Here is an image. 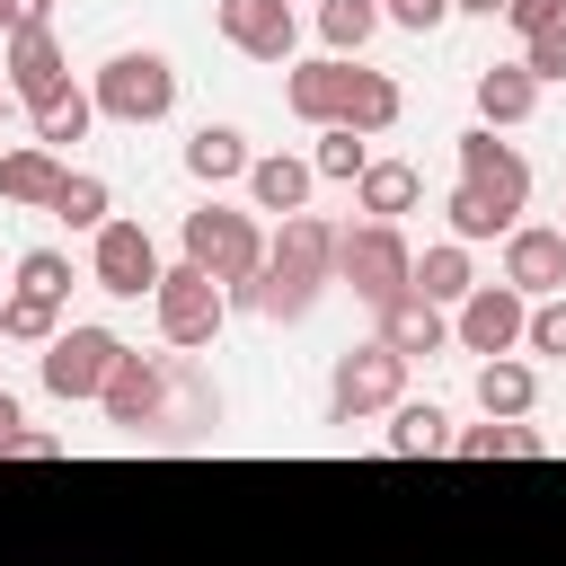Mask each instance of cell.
Returning <instances> with one entry per match:
<instances>
[{
  "label": "cell",
  "instance_id": "19",
  "mask_svg": "<svg viewBox=\"0 0 566 566\" xmlns=\"http://www.w3.org/2000/svg\"><path fill=\"white\" fill-rule=\"evenodd\" d=\"M310 186H318V168L310 159H256L248 168V195H256V212H310Z\"/></svg>",
  "mask_w": 566,
  "mask_h": 566
},
{
  "label": "cell",
  "instance_id": "30",
  "mask_svg": "<svg viewBox=\"0 0 566 566\" xmlns=\"http://www.w3.org/2000/svg\"><path fill=\"white\" fill-rule=\"evenodd\" d=\"M0 336H9V345H53V336H62V310L9 292V301H0Z\"/></svg>",
  "mask_w": 566,
  "mask_h": 566
},
{
  "label": "cell",
  "instance_id": "18",
  "mask_svg": "<svg viewBox=\"0 0 566 566\" xmlns=\"http://www.w3.org/2000/svg\"><path fill=\"white\" fill-rule=\"evenodd\" d=\"M62 177H71V168H62L44 142H27V150H0V195H9V203H44V212H53Z\"/></svg>",
  "mask_w": 566,
  "mask_h": 566
},
{
  "label": "cell",
  "instance_id": "3",
  "mask_svg": "<svg viewBox=\"0 0 566 566\" xmlns=\"http://www.w3.org/2000/svg\"><path fill=\"white\" fill-rule=\"evenodd\" d=\"M186 265H203L221 292H248V283L265 274V239H256V221H248V212L203 203V212H186Z\"/></svg>",
  "mask_w": 566,
  "mask_h": 566
},
{
  "label": "cell",
  "instance_id": "29",
  "mask_svg": "<svg viewBox=\"0 0 566 566\" xmlns=\"http://www.w3.org/2000/svg\"><path fill=\"white\" fill-rule=\"evenodd\" d=\"M18 292L62 310V301H71V256H62V248H27V256H18Z\"/></svg>",
  "mask_w": 566,
  "mask_h": 566
},
{
  "label": "cell",
  "instance_id": "17",
  "mask_svg": "<svg viewBox=\"0 0 566 566\" xmlns=\"http://www.w3.org/2000/svg\"><path fill=\"white\" fill-rule=\"evenodd\" d=\"M380 345L416 363V354H442V345H451V327H442V310H433L424 292H407L398 310H380Z\"/></svg>",
  "mask_w": 566,
  "mask_h": 566
},
{
  "label": "cell",
  "instance_id": "26",
  "mask_svg": "<svg viewBox=\"0 0 566 566\" xmlns=\"http://www.w3.org/2000/svg\"><path fill=\"white\" fill-rule=\"evenodd\" d=\"M416 292H424L433 310H442V301H469V292H478L469 248H460V239H451V248H424V256H416Z\"/></svg>",
  "mask_w": 566,
  "mask_h": 566
},
{
  "label": "cell",
  "instance_id": "36",
  "mask_svg": "<svg viewBox=\"0 0 566 566\" xmlns=\"http://www.w3.org/2000/svg\"><path fill=\"white\" fill-rule=\"evenodd\" d=\"M389 18H398L407 35H433V27L451 18V0H389Z\"/></svg>",
  "mask_w": 566,
  "mask_h": 566
},
{
  "label": "cell",
  "instance_id": "34",
  "mask_svg": "<svg viewBox=\"0 0 566 566\" xmlns=\"http://www.w3.org/2000/svg\"><path fill=\"white\" fill-rule=\"evenodd\" d=\"M310 168H318V177H363V168H371V159H363V133H327Z\"/></svg>",
  "mask_w": 566,
  "mask_h": 566
},
{
  "label": "cell",
  "instance_id": "13",
  "mask_svg": "<svg viewBox=\"0 0 566 566\" xmlns=\"http://www.w3.org/2000/svg\"><path fill=\"white\" fill-rule=\"evenodd\" d=\"M0 80H9V88H18L27 106H44L53 88H71V80H62V35H53V18H44V27H18V35H9V62H0Z\"/></svg>",
  "mask_w": 566,
  "mask_h": 566
},
{
  "label": "cell",
  "instance_id": "4",
  "mask_svg": "<svg viewBox=\"0 0 566 566\" xmlns=\"http://www.w3.org/2000/svg\"><path fill=\"white\" fill-rule=\"evenodd\" d=\"M150 310H159V336H168L177 354H195V345H212V336H221L230 292H221L203 265H168V274H159V292H150Z\"/></svg>",
  "mask_w": 566,
  "mask_h": 566
},
{
  "label": "cell",
  "instance_id": "11",
  "mask_svg": "<svg viewBox=\"0 0 566 566\" xmlns=\"http://www.w3.org/2000/svg\"><path fill=\"white\" fill-rule=\"evenodd\" d=\"M212 27H221L248 62H292V44H301L292 0H212Z\"/></svg>",
  "mask_w": 566,
  "mask_h": 566
},
{
  "label": "cell",
  "instance_id": "37",
  "mask_svg": "<svg viewBox=\"0 0 566 566\" xmlns=\"http://www.w3.org/2000/svg\"><path fill=\"white\" fill-rule=\"evenodd\" d=\"M504 18H513V27H522V44H531L539 27H557V18H566V0H513Z\"/></svg>",
  "mask_w": 566,
  "mask_h": 566
},
{
  "label": "cell",
  "instance_id": "27",
  "mask_svg": "<svg viewBox=\"0 0 566 566\" xmlns=\"http://www.w3.org/2000/svg\"><path fill=\"white\" fill-rule=\"evenodd\" d=\"M451 451H460V460H539L548 442H539L531 424H495V416H486V424H469V433H451Z\"/></svg>",
  "mask_w": 566,
  "mask_h": 566
},
{
  "label": "cell",
  "instance_id": "38",
  "mask_svg": "<svg viewBox=\"0 0 566 566\" xmlns=\"http://www.w3.org/2000/svg\"><path fill=\"white\" fill-rule=\"evenodd\" d=\"M0 460H62V442H53V433H18Z\"/></svg>",
  "mask_w": 566,
  "mask_h": 566
},
{
  "label": "cell",
  "instance_id": "20",
  "mask_svg": "<svg viewBox=\"0 0 566 566\" xmlns=\"http://www.w3.org/2000/svg\"><path fill=\"white\" fill-rule=\"evenodd\" d=\"M531 398H539V371H531V363H513V354H495V363H478V407H486L495 424H513V416H531Z\"/></svg>",
  "mask_w": 566,
  "mask_h": 566
},
{
  "label": "cell",
  "instance_id": "5",
  "mask_svg": "<svg viewBox=\"0 0 566 566\" xmlns=\"http://www.w3.org/2000/svg\"><path fill=\"white\" fill-rule=\"evenodd\" d=\"M88 97H97V115H115V124H159V115L177 106V71H168V53H115Z\"/></svg>",
  "mask_w": 566,
  "mask_h": 566
},
{
  "label": "cell",
  "instance_id": "35",
  "mask_svg": "<svg viewBox=\"0 0 566 566\" xmlns=\"http://www.w3.org/2000/svg\"><path fill=\"white\" fill-rule=\"evenodd\" d=\"M522 345H531V354H557V363H566V301H539V310H531V336H522Z\"/></svg>",
  "mask_w": 566,
  "mask_h": 566
},
{
  "label": "cell",
  "instance_id": "32",
  "mask_svg": "<svg viewBox=\"0 0 566 566\" xmlns=\"http://www.w3.org/2000/svg\"><path fill=\"white\" fill-rule=\"evenodd\" d=\"M442 212H451V239H460V248H469V239H495V230H504V212H495V203H486L478 186H460V195H451Z\"/></svg>",
  "mask_w": 566,
  "mask_h": 566
},
{
  "label": "cell",
  "instance_id": "7",
  "mask_svg": "<svg viewBox=\"0 0 566 566\" xmlns=\"http://www.w3.org/2000/svg\"><path fill=\"white\" fill-rule=\"evenodd\" d=\"M398 389H407V354H389V345H354V354L336 363V380H327V416H336V424H363V416L398 407Z\"/></svg>",
  "mask_w": 566,
  "mask_h": 566
},
{
  "label": "cell",
  "instance_id": "9",
  "mask_svg": "<svg viewBox=\"0 0 566 566\" xmlns=\"http://www.w3.org/2000/svg\"><path fill=\"white\" fill-rule=\"evenodd\" d=\"M88 274H97V292H115V301H142V292H159V248H150V230L142 221H106L97 230V256H88Z\"/></svg>",
  "mask_w": 566,
  "mask_h": 566
},
{
  "label": "cell",
  "instance_id": "16",
  "mask_svg": "<svg viewBox=\"0 0 566 566\" xmlns=\"http://www.w3.org/2000/svg\"><path fill=\"white\" fill-rule=\"evenodd\" d=\"M504 283L531 301V292H557L566 283V230H513L504 239Z\"/></svg>",
  "mask_w": 566,
  "mask_h": 566
},
{
  "label": "cell",
  "instance_id": "39",
  "mask_svg": "<svg viewBox=\"0 0 566 566\" xmlns=\"http://www.w3.org/2000/svg\"><path fill=\"white\" fill-rule=\"evenodd\" d=\"M18 433H27V416H18V398H9V389H0V451H9V442H18Z\"/></svg>",
  "mask_w": 566,
  "mask_h": 566
},
{
  "label": "cell",
  "instance_id": "40",
  "mask_svg": "<svg viewBox=\"0 0 566 566\" xmlns=\"http://www.w3.org/2000/svg\"><path fill=\"white\" fill-rule=\"evenodd\" d=\"M451 9H469V18H504L513 0H451Z\"/></svg>",
  "mask_w": 566,
  "mask_h": 566
},
{
  "label": "cell",
  "instance_id": "23",
  "mask_svg": "<svg viewBox=\"0 0 566 566\" xmlns=\"http://www.w3.org/2000/svg\"><path fill=\"white\" fill-rule=\"evenodd\" d=\"M256 159H248V142L230 133V124H203L195 142H186V177H203V186H230V177H248Z\"/></svg>",
  "mask_w": 566,
  "mask_h": 566
},
{
  "label": "cell",
  "instance_id": "15",
  "mask_svg": "<svg viewBox=\"0 0 566 566\" xmlns=\"http://www.w3.org/2000/svg\"><path fill=\"white\" fill-rule=\"evenodd\" d=\"M97 407H106V424H115V433L150 442V424H159V363H150V354H124Z\"/></svg>",
  "mask_w": 566,
  "mask_h": 566
},
{
  "label": "cell",
  "instance_id": "14",
  "mask_svg": "<svg viewBox=\"0 0 566 566\" xmlns=\"http://www.w3.org/2000/svg\"><path fill=\"white\" fill-rule=\"evenodd\" d=\"M345 88H354V62H292V80H283V106L301 115V124H318V133H336L345 124Z\"/></svg>",
  "mask_w": 566,
  "mask_h": 566
},
{
  "label": "cell",
  "instance_id": "10",
  "mask_svg": "<svg viewBox=\"0 0 566 566\" xmlns=\"http://www.w3.org/2000/svg\"><path fill=\"white\" fill-rule=\"evenodd\" d=\"M460 186H478V195L504 212V230H513V212H522V195H531V168H522L513 142H495V133L478 124V133H460Z\"/></svg>",
  "mask_w": 566,
  "mask_h": 566
},
{
  "label": "cell",
  "instance_id": "21",
  "mask_svg": "<svg viewBox=\"0 0 566 566\" xmlns=\"http://www.w3.org/2000/svg\"><path fill=\"white\" fill-rule=\"evenodd\" d=\"M539 106V80L522 71V62H495V71H478V115H486V133L495 124H522Z\"/></svg>",
  "mask_w": 566,
  "mask_h": 566
},
{
  "label": "cell",
  "instance_id": "41",
  "mask_svg": "<svg viewBox=\"0 0 566 566\" xmlns=\"http://www.w3.org/2000/svg\"><path fill=\"white\" fill-rule=\"evenodd\" d=\"M0 88H9V80H0Z\"/></svg>",
  "mask_w": 566,
  "mask_h": 566
},
{
  "label": "cell",
  "instance_id": "2",
  "mask_svg": "<svg viewBox=\"0 0 566 566\" xmlns=\"http://www.w3.org/2000/svg\"><path fill=\"white\" fill-rule=\"evenodd\" d=\"M336 283H354L363 310H398L416 292V256L398 239V221H363V230H336Z\"/></svg>",
  "mask_w": 566,
  "mask_h": 566
},
{
  "label": "cell",
  "instance_id": "8",
  "mask_svg": "<svg viewBox=\"0 0 566 566\" xmlns=\"http://www.w3.org/2000/svg\"><path fill=\"white\" fill-rule=\"evenodd\" d=\"M212 424H221V398H212L203 363L195 354H159V424H150V442H203Z\"/></svg>",
  "mask_w": 566,
  "mask_h": 566
},
{
  "label": "cell",
  "instance_id": "6",
  "mask_svg": "<svg viewBox=\"0 0 566 566\" xmlns=\"http://www.w3.org/2000/svg\"><path fill=\"white\" fill-rule=\"evenodd\" d=\"M124 354H133V345H124L115 327H62V336L44 345V389H53V398H106V380H115Z\"/></svg>",
  "mask_w": 566,
  "mask_h": 566
},
{
  "label": "cell",
  "instance_id": "1",
  "mask_svg": "<svg viewBox=\"0 0 566 566\" xmlns=\"http://www.w3.org/2000/svg\"><path fill=\"white\" fill-rule=\"evenodd\" d=\"M318 283H336V230H327L318 212H292V221H283V239L265 248V274H256L239 301H248V310H265V318H310Z\"/></svg>",
  "mask_w": 566,
  "mask_h": 566
},
{
  "label": "cell",
  "instance_id": "12",
  "mask_svg": "<svg viewBox=\"0 0 566 566\" xmlns=\"http://www.w3.org/2000/svg\"><path fill=\"white\" fill-rule=\"evenodd\" d=\"M451 336H460L469 354H486V363H495V354H513V345L531 336V310H522V292H513V283H478V292L460 301V327H451Z\"/></svg>",
  "mask_w": 566,
  "mask_h": 566
},
{
  "label": "cell",
  "instance_id": "25",
  "mask_svg": "<svg viewBox=\"0 0 566 566\" xmlns=\"http://www.w3.org/2000/svg\"><path fill=\"white\" fill-rule=\"evenodd\" d=\"M354 186H363V212H371V221H398V212H416V168H407V159H371Z\"/></svg>",
  "mask_w": 566,
  "mask_h": 566
},
{
  "label": "cell",
  "instance_id": "22",
  "mask_svg": "<svg viewBox=\"0 0 566 566\" xmlns=\"http://www.w3.org/2000/svg\"><path fill=\"white\" fill-rule=\"evenodd\" d=\"M27 115H35V142L62 159V150L97 124V97H88V88H53V97H44V106H27Z\"/></svg>",
  "mask_w": 566,
  "mask_h": 566
},
{
  "label": "cell",
  "instance_id": "24",
  "mask_svg": "<svg viewBox=\"0 0 566 566\" xmlns=\"http://www.w3.org/2000/svg\"><path fill=\"white\" fill-rule=\"evenodd\" d=\"M442 424H451V416H442L433 398H398V416H389V451H398V460H433V451H451Z\"/></svg>",
  "mask_w": 566,
  "mask_h": 566
},
{
  "label": "cell",
  "instance_id": "42",
  "mask_svg": "<svg viewBox=\"0 0 566 566\" xmlns=\"http://www.w3.org/2000/svg\"><path fill=\"white\" fill-rule=\"evenodd\" d=\"M0 9H9V0H0Z\"/></svg>",
  "mask_w": 566,
  "mask_h": 566
},
{
  "label": "cell",
  "instance_id": "28",
  "mask_svg": "<svg viewBox=\"0 0 566 566\" xmlns=\"http://www.w3.org/2000/svg\"><path fill=\"white\" fill-rule=\"evenodd\" d=\"M371 27H380V0H318V35H327L336 62H354L371 44Z\"/></svg>",
  "mask_w": 566,
  "mask_h": 566
},
{
  "label": "cell",
  "instance_id": "33",
  "mask_svg": "<svg viewBox=\"0 0 566 566\" xmlns=\"http://www.w3.org/2000/svg\"><path fill=\"white\" fill-rule=\"evenodd\" d=\"M522 71H531V80H566V18L539 27V35L522 44Z\"/></svg>",
  "mask_w": 566,
  "mask_h": 566
},
{
  "label": "cell",
  "instance_id": "31",
  "mask_svg": "<svg viewBox=\"0 0 566 566\" xmlns=\"http://www.w3.org/2000/svg\"><path fill=\"white\" fill-rule=\"evenodd\" d=\"M53 212H62L71 230H106V186H97V177H62Z\"/></svg>",
  "mask_w": 566,
  "mask_h": 566
}]
</instances>
